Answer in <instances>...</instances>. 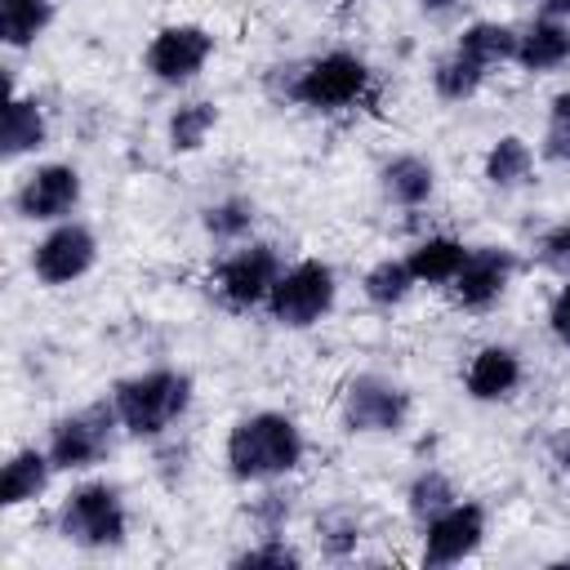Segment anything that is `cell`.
<instances>
[{
	"instance_id": "cell-1",
	"label": "cell",
	"mask_w": 570,
	"mask_h": 570,
	"mask_svg": "<svg viewBox=\"0 0 570 570\" xmlns=\"http://www.w3.org/2000/svg\"><path fill=\"white\" fill-rule=\"evenodd\" d=\"M267 89L285 107H303L312 116H338L370 102L374 71L356 49H325L294 62H276L267 71Z\"/></svg>"
},
{
	"instance_id": "cell-2",
	"label": "cell",
	"mask_w": 570,
	"mask_h": 570,
	"mask_svg": "<svg viewBox=\"0 0 570 570\" xmlns=\"http://www.w3.org/2000/svg\"><path fill=\"white\" fill-rule=\"evenodd\" d=\"M223 463L227 476L249 490L267 481H289L307 463V436L285 410H249L227 428Z\"/></svg>"
},
{
	"instance_id": "cell-3",
	"label": "cell",
	"mask_w": 570,
	"mask_h": 570,
	"mask_svg": "<svg viewBox=\"0 0 570 570\" xmlns=\"http://www.w3.org/2000/svg\"><path fill=\"white\" fill-rule=\"evenodd\" d=\"M107 396H111V405L120 414L125 436L156 445V441L174 436V428L191 414L196 383L178 365H151V370H138V374L116 379Z\"/></svg>"
},
{
	"instance_id": "cell-4",
	"label": "cell",
	"mask_w": 570,
	"mask_h": 570,
	"mask_svg": "<svg viewBox=\"0 0 570 570\" xmlns=\"http://www.w3.org/2000/svg\"><path fill=\"white\" fill-rule=\"evenodd\" d=\"M53 534L80 552H116L129 539V503L125 490L107 476L76 481L53 508Z\"/></svg>"
},
{
	"instance_id": "cell-5",
	"label": "cell",
	"mask_w": 570,
	"mask_h": 570,
	"mask_svg": "<svg viewBox=\"0 0 570 570\" xmlns=\"http://www.w3.org/2000/svg\"><path fill=\"white\" fill-rule=\"evenodd\" d=\"M120 436H125V428H120V414H116L111 396H98V401H89L80 410L58 414L49 423V432H45V450H49L58 472L85 476V472H94L98 463L111 459Z\"/></svg>"
},
{
	"instance_id": "cell-6",
	"label": "cell",
	"mask_w": 570,
	"mask_h": 570,
	"mask_svg": "<svg viewBox=\"0 0 570 570\" xmlns=\"http://www.w3.org/2000/svg\"><path fill=\"white\" fill-rule=\"evenodd\" d=\"M414 419V396L401 379L361 370L338 392V423L347 436H401Z\"/></svg>"
},
{
	"instance_id": "cell-7",
	"label": "cell",
	"mask_w": 570,
	"mask_h": 570,
	"mask_svg": "<svg viewBox=\"0 0 570 570\" xmlns=\"http://www.w3.org/2000/svg\"><path fill=\"white\" fill-rule=\"evenodd\" d=\"M281 272H285L281 245L254 236V240H245V245H232V249L218 258V267L209 272V294H214V303H218L223 312L249 316V312H258V307L267 303V294H272V285H276Z\"/></svg>"
},
{
	"instance_id": "cell-8",
	"label": "cell",
	"mask_w": 570,
	"mask_h": 570,
	"mask_svg": "<svg viewBox=\"0 0 570 570\" xmlns=\"http://www.w3.org/2000/svg\"><path fill=\"white\" fill-rule=\"evenodd\" d=\"M338 303V272L325 258H294L276 276L263 312L281 330H312L321 325Z\"/></svg>"
},
{
	"instance_id": "cell-9",
	"label": "cell",
	"mask_w": 570,
	"mask_h": 570,
	"mask_svg": "<svg viewBox=\"0 0 570 570\" xmlns=\"http://www.w3.org/2000/svg\"><path fill=\"white\" fill-rule=\"evenodd\" d=\"M218 53V36L205 22H165L142 45V71L160 89H187Z\"/></svg>"
},
{
	"instance_id": "cell-10",
	"label": "cell",
	"mask_w": 570,
	"mask_h": 570,
	"mask_svg": "<svg viewBox=\"0 0 570 570\" xmlns=\"http://www.w3.org/2000/svg\"><path fill=\"white\" fill-rule=\"evenodd\" d=\"M98 254H102L98 232L89 223H80V218H62V223H49L31 240L27 267L45 289H67V285L85 281L98 267Z\"/></svg>"
},
{
	"instance_id": "cell-11",
	"label": "cell",
	"mask_w": 570,
	"mask_h": 570,
	"mask_svg": "<svg viewBox=\"0 0 570 570\" xmlns=\"http://www.w3.org/2000/svg\"><path fill=\"white\" fill-rule=\"evenodd\" d=\"M80 200H85V178H80V169L71 160H40V165H31L13 183V191H9L13 218L36 223V227L76 218Z\"/></svg>"
},
{
	"instance_id": "cell-12",
	"label": "cell",
	"mask_w": 570,
	"mask_h": 570,
	"mask_svg": "<svg viewBox=\"0 0 570 570\" xmlns=\"http://www.w3.org/2000/svg\"><path fill=\"white\" fill-rule=\"evenodd\" d=\"M490 534V512L481 499H459L445 512H436L432 521L419 525V566L428 570H445V566H463L481 552Z\"/></svg>"
},
{
	"instance_id": "cell-13",
	"label": "cell",
	"mask_w": 570,
	"mask_h": 570,
	"mask_svg": "<svg viewBox=\"0 0 570 570\" xmlns=\"http://www.w3.org/2000/svg\"><path fill=\"white\" fill-rule=\"evenodd\" d=\"M512 276H517V254L508 245H472L445 294L459 312H490L508 294Z\"/></svg>"
},
{
	"instance_id": "cell-14",
	"label": "cell",
	"mask_w": 570,
	"mask_h": 570,
	"mask_svg": "<svg viewBox=\"0 0 570 570\" xmlns=\"http://www.w3.org/2000/svg\"><path fill=\"white\" fill-rule=\"evenodd\" d=\"M525 361L512 343H481L463 365V392L476 405H503L521 392Z\"/></svg>"
},
{
	"instance_id": "cell-15",
	"label": "cell",
	"mask_w": 570,
	"mask_h": 570,
	"mask_svg": "<svg viewBox=\"0 0 570 570\" xmlns=\"http://www.w3.org/2000/svg\"><path fill=\"white\" fill-rule=\"evenodd\" d=\"M49 134H53V125H49L45 102L36 94L9 89L4 120H0V156H4V165H18V160L45 151L49 147Z\"/></svg>"
},
{
	"instance_id": "cell-16",
	"label": "cell",
	"mask_w": 570,
	"mask_h": 570,
	"mask_svg": "<svg viewBox=\"0 0 570 570\" xmlns=\"http://www.w3.org/2000/svg\"><path fill=\"white\" fill-rule=\"evenodd\" d=\"M512 67H521L525 76H557L561 67H570V22L548 13H534L530 22H521Z\"/></svg>"
},
{
	"instance_id": "cell-17",
	"label": "cell",
	"mask_w": 570,
	"mask_h": 570,
	"mask_svg": "<svg viewBox=\"0 0 570 570\" xmlns=\"http://www.w3.org/2000/svg\"><path fill=\"white\" fill-rule=\"evenodd\" d=\"M58 468L49 459L45 445H18L9 450L4 468H0V508L13 512V508H27V503H40L53 485Z\"/></svg>"
},
{
	"instance_id": "cell-18",
	"label": "cell",
	"mask_w": 570,
	"mask_h": 570,
	"mask_svg": "<svg viewBox=\"0 0 570 570\" xmlns=\"http://www.w3.org/2000/svg\"><path fill=\"white\" fill-rule=\"evenodd\" d=\"M374 178H379V196L396 209H423L436 196V165L419 151H392Z\"/></svg>"
},
{
	"instance_id": "cell-19",
	"label": "cell",
	"mask_w": 570,
	"mask_h": 570,
	"mask_svg": "<svg viewBox=\"0 0 570 570\" xmlns=\"http://www.w3.org/2000/svg\"><path fill=\"white\" fill-rule=\"evenodd\" d=\"M468 249H472V245H463L459 236L432 232V236H419V240L405 249V263H410V272H414L419 285H428V289H450V281L459 276Z\"/></svg>"
},
{
	"instance_id": "cell-20",
	"label": "cell",
	"mask_w": 570,
	"mask_h": 570,
	"mask_svg": "<svg viewBox=\"0 0 570 570\" xmlns=\"http://www.w3.org/2000/svg\"><path fill=\"white\" fill-rule=\"evenodd\" d=\"M481 178L490 191H521L534 183V147L521 134H499L481 156Z\"/></svg>"
},
{
	"instance_id": "cell-21",
	"label": "cell",
	"mask_w": 570,
	"mask_h": 570,
	"mask_svg": "<svg viewBox=\"0 0 570 570\" xmlns=\"http://www.w3.org/2000/svg\"><path fill=\"white\" fill-rule=\"evenodd\" d=\"M254 227H258V205L249 196H240V191H227V196H218V200H209L200 209V232L218 249L254 240Z\"/></svg>"
},
{
	"instance_id": "cell-22",
	"label": "cell",
	"mask_w": 570,
	"mask_h": 570,
	"mask_svg": "<svg viewBox=\"0 0 570 570\" xmlns=\"http://www.w3.org/2000/svg\"><path fill=\"white\" fill-rule=\"evenodd\" d=\"M218 120H223V111H218L214 98H183V102L165 116V147H169L174 156H191V151H200V147L214 138Z\"/></svg>"
},
{
	"instance_id": "cell-23",
	"label": "cell",
	"mask_w": 570,
	"mask_h": 570,
	"mask_svg": "<svg viewBox=\"0 0 570 570\" xmlns=\"http://www.w3.org/2000/svg\"><path fill=\"white\" fill-rule=\"evenodd\" d=\"M361 539H365V521H361V512H356L352 503H330V508H321L316 521H312V543H316V552H321L325 561H347V557H356Z\"/></svg>"
},
{
	"instance_id": "cell-24",
	"label": "cell",
	"mask_w": 570,
	"mask_h": 570,
	"mask_svg": "<svg viewBox=\"0 0 570 570\" xmlns=\"http://www.w3.org/2000/svg\"><path fill=\"white\" fill-rule=\"evenodd\" d=\"M58 18V0H0V45L9 53L31 49Z\"/></svg>"
},
{
	"instance_id": "cell-25",
	"label": "cell",
	"mask_w": 570,
	"mask_h": 570,
	"mask_svg": "<svg viewBox=\"0 0 570 570\" xmlns=\"http://www.w3.org/2000/svg\"><path fill=\"white\" fill-rule=\"evenodd\" d=\"M490 76H494V71H485L476 58H468L459 45H450V49L432 62V94H436L441 102H472V98L485 89Z\"/></svg>"
},
{
	"instance_id": "cell-26",
	"label": "cell",
	"mask_w": 570,
	"mask_h": 570,
	"mask_svg": "<svg viewBox=\"0 0 570 570\" xmlns=\"http://www.w3.org/2000/svg\"><path fill=\"white\" fill-rule=\"evenodd\" d=\"M414 289H419V281H414L405 254H383V258H374V263L365 267V276H361V298H365L370 307H379V312L401 307Z\"/></svg>"
},
{
	"instance_id": "cell-27",
	"label": "cell",
	"mask_w": 570,
	"mask_h": 570,
	"mask_svg": "<svg viewBox=\"0 0 570 570\" xmlns=\"http://www.w3.org/2000/svg\"><path fill=\"white\" fill-rule=\"evenodd\" d=\"M454 45L468 58H476L485 71H499V67H508L517 58V27L512 22H499V18H476V22H468L454 36Z\"/></svg>"
},
{
	"instance_id": "cell-28",
	"label": "cell",
	"mask_w": 570,
	"mask_h": 570,
	"mask_svg": "<svg viewBox=\"0 0 570 570\" xmlns=\"http://www.w3.org/2000/svg\"><path fill=\"white\" fill-rule=\"evenodd\" d=\"M459 499H463V494H459V485H454V476H450L445 468H419V472L410 476V485H405V512H410L414 525L432 521L436 512H445V508L459 503Z\"/></svg>"
},
{
	"instance_id": "cell-29",
	"label": "cell",
	"mask_w": 570,
	"mask_h": 570,
	"mask_svg": "<svg viewBox=\"0 0 570 570\" xmlns=\"http://www.w3.org/2000/svg\"><path fill=\"white\" fill-rule=\"evenodd\" d=\"M258 494L249 499L245 517H249V530L254 534H285L289 521H294V485L285 481H267V485H254Z\"/></svg>"
},
{
	"instance_id": "cell-30",
	"label": "cell",
	"mask_w": 570,
	"mask_h": 570,
	"mask_svg": "<svg viewBox=\"0 0 570 570\" xmlns=\"http://www.w3.org/2000/svg\"><path fill=\"white\" fill-rule=\"evenodd\" d=\"M303 548H294L285 534H254L240 552H232V570H303Z\"/></svg>"
},
{
	"instance_id": "cell-31",
	"label": "cell",
	"mask_w": 570,
	"mask_h": 570,
	"mask_svg": "<svg viewBox=\"0 0 570 570\" xmlns=\"http://www.w3.org/2000/svg\"><path fill=\"white\" fill-rule=\"evenodd\" d=\"M539 160L570 169V89L548 98V116H543V134H539Z\"/></svg>"
},
{
	"instance_id": "cell-32",
	"label": "cell",
	"mask_w": 570,
	"mask_h": 570,
	"mask_svg": "<svg viewBox=\"0 0 570 570\" xmlns=\"http://www.w3.org/2000/svg\"><path fill=\"white\" fill-rule=\"evenodd\" d=\"M530 254H534V263H539L543 272H552V276L566 281V276H570V218L548 223V227L534 236Z\"/></svg>"
},
{
	"instance_id": "cell-33",
	"label": "cell",
	"mask_w": 570,
	"mask_h": 570,
	"mask_svg": "<svg viewBox=\"0 0 570 570\" xmlns=\"http://www.w3.org/2000/svg\"><path fill=\"white\" fill-rule=\"evenodd\" d=\"M548 334L557 347L570 352V276L557 285V294L548 298Z\"/></svg>"
},
{
	"instance_id": "cell-34",
	"label": "cell",
	"mask_w": 570,
	"mask_h": 570,
	"mask_svg": "<svg viewBox=\"0 0 570 570\" xmlns=\"http://www.w3.org/2000/svg\"><path fill=\"white\" fill-rule=\"evenodd\" d=\"M548 454H552V463H557V468L570 476V428H561V432L548 441Z\"/></svg>"
},
{
	"instance_id": "cell-35",
	"label": "cell",
	"mask_w": 570,
	"mask_h": 570,
	"mask_svg": "<svg viewBox=\"0 0 570 570\" xmlns=\"http://www.w3.org/2000/svg\"><path fill=\"white\" fill-rule=\"evenodd\" d=\"M414 4H419V13H428V18H445V13L463 9L468 0H414Z\"/></svg>"
},
{
	"instance_id": "cell-36",
	"label": "cell",
	"mask_w": 570,
	"mask_h": 570,
	"mask_svg": "<svg viewBox=\"0 0 570 570\" xmlns=\"http://www.w3.org/2000/svg\"><path fill=\"white\" fill-rule=\"evenodd\" d=\"M539 13H548V18H561V22H570V0H543V4H539Z\"/></svg>"
},
{
	"instance_id": "cell-37",
	"label": "cell",
	"mask_w": 570,
	"mask_h": 570,
	"mask_svg": "<svg viewBox=\"0 0 570 570\" xmlns=\"http://www.w3.org/2000/svg\"><path fill=\"white\" fill-rule=\"evenodd\" d=\"M530 4H543V0H530Z\"/></svg>"
}]
</instances>
